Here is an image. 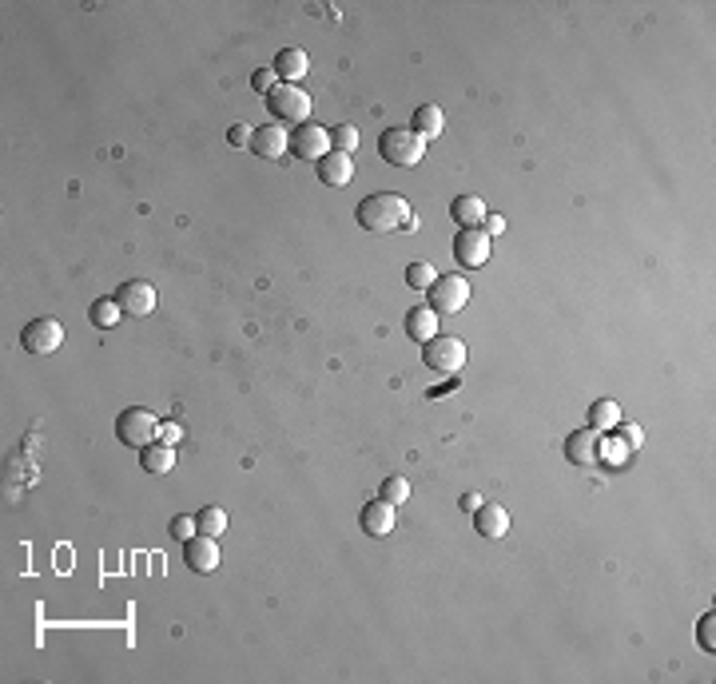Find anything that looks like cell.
Listing matches in <instances>:
<instances>
[{
	"label": "cell",
	"instance_id": "cell-1",
	"mask_svg": "<svg viewBox=\"0 0 716 684\" xmlns=\"http://www.w3.org/2000/svg\"><path fill=\"white\" fill-rule=\"evenodd\" d=\"M410 215H415V211H410V203L402 199L398 191H374V196H366L354 207L358 227L371 231V235H390V231H402Z\"/></svg>",
	"mask_w": 716,
	"mask_h": 684
},
{
	"label": "cell",
	"instance_id": "cell-2",
	"mask_svg": "<svg viewBox=\"0 0 716 684\" xmlns=\"http://www.w3.org/2000/svg\"><path fill=\"white\" fill-rule=\"evenodd\" d=\"M379 155L394 168H418L422 155H426V140L415 127H387L379 136Z\"/></svg>",
	"mask_w": 716,
	"mask_h": 684
},
{
	"label": "cell",
	"instance_id": "cell-3",
	"mask_svg": "<svg viewBox=\"0 0 716 684\" xmlns=\"http://www.w3.org/2000/svg\"><path fill=\"white\" fill-rule=\"evenodd\" d=\"M116 438L124 442L127 450L152 446V442L160 438V418H155L148 406H127V410H119V418H116Z\"/></svg>",
	"mask_w": 716,
	"mask_h": 684
},
{
	"label": "cell",
	"instance_id": "cell-4",
	"mask_svg": "<svg viewBox=\"0 0 716 684\" xmlns=\"http://www.w3.org/2000/svg\"><path fill=\"white\" fill-rule=\"evenodd\" d=\"M422 363L434 374H450L454 378L466 366V342L454 335H434L430 342H422Z\"/></svg>",
	"mask_w": 716,
	"mask_h": 684
},
{
	"label": "cell",
	"instance_id": "cell-5",
	"mask_svg": "<svg viewBox=\"0 0 716 684\" xmlns=\"http://www.w3.org/2000/svg\"><path fill=\"white\" fill-rule=\"evenodd\" d=\"M267 112H271V119H279V124H307V116H310V96H307V88H299V84H279V88H271L267 92Z\"/></svg>",
	"mask_w": 716,
	"mask_h": 684
},
{
	"label": "cell",
	"instance_id": "cell-6",
	"mask_svg": "<svg viewBox=\"0 0 716 684\" xmlns=\"http://www.w3.org/2000/svg\"><path fill=\"white\" fill-rule=\"evenodd\" d=\"M470 303V279L466 275H438L434 286H430V303L426 307L434 314H458Z\"/></svg>",
	"mask_w": 716,
	"mask_h": 684
},
{
	"label": "cell",
	"instance_id": "cell-7",
	"mask_svg": "<svg viewBox=\"0 0 716 684\" xmlns=\"http://www.w3.org/2000/svg\"><path fill=\"white\" fill-rule=\"evenodd\" d=\"M60 342H64V327L57 319H48V314L32 319L29 327L21 330V346L29 350V355H52V350H60Z\"/></svg>",
	"mask_w": 716,
	"mask_h": 684
},
{
	"label": "cell",
	"instance_id": "cell-8",
	"mask_svg": "<svg viewBox=\"0 0 716 684\" xmlns=\"http://www.w3.org/2000/svg\"><path fill=\"white\" fill-rule=\"evenodd\" d=\"M450 251H454V259L462 267H485V259H490V235H485L482 227H462L454 235V247H450Z\"/></svg>",
	"mask_w": 716,
	"mask_h": 684
},
{
	"label": "cell",
	"instance_id": "cell-9",
	"mask_svg": "<svg viewBox=\"0 0 716 684\" xmlns=\"http://www.w3.org/2000/svg\"><path fill=\"white\" fill-rule=\"evenodd\" d=\"M116 303L124 314H135V319H144V314L155 311V286L148 279H124L116 291Z\"/></svg>",
	"mask_w": 716,
	"mask_h": 684
},
{
	"label": "cell",
	"instance_id": "cell-10",
	"mask_svg": "<svg viewBox=\"0 0 716 684\" xmlns=\"http://www.w3.org/2000/svg\"><path fill=\"white\" fill-rule=\"evenodd\" d=\"M183 566L191 573H215L219 569V538L196 533L191 541H183Z\"/></svg>",
	"mask_w": 716,
	"mask_h": 684
},
{
	"label": "cell",
	"instance_id": "cell-11",
	"mask_svg": "<svg viewBox=\"0 0 716 684\" xmlns=\"http://www.w3.org/2000/svg\"><path fill=\"white\" fill-rule=\"evenodd\" d=\"M291 147H295V155L299 160H323V155L330 152V132L327 127H319V124H295V136H291Z\"/></svg>",
	"mask_w": 716,
	"mask_h": 684
},
{
	"label": "cell",
	"instance_id": "cell-12",
	"mask_svg": "<svg viewBox=\"0 0 716 684\" xmlns=\"http://www.w3.org/2000/svg\"><path fill=\"white\" fill-rule=\"evenodd\" d=\"M287 147H291V136H287V127H283V124L255 127V136H251V152L255 155H263V160H283Z\"/></svg>",
	"mask_w": 716,
	"mask_h": 684
},
{
	"label": "cell",
	"instance_id": "cell-13",
	"mask_svg": "<svg viewBox=\"0 0 716 684\" xmlns=\"http://www.w3.org/2000/svg\"><path fill=\"white\" fill-rule=\"evenodd\" d=\"M315 168H319V180H323L327 188H346V183L354 180V160L346 152H335V147H330Z\"/></svg>",
	"mask_w": 716,
	"mask_h": 684
},
{
	"label": "cell",
	"instance_id": "cell-14",
	"mask_svg": "<svg viewBox=\"0 0 716 684\" xmlns=\"http://www.w3.org/2000/svg\"><path fill=\"white\" fill-rule=\"evenodd\" d=\"M597 442H601V430L585 426V430H573L565 438V458L573 461V466H597Z\"/></svg>",
	"mask_w": 716,
	"mask_h": 684
},
{
	"label": "cell",
	"instance_id": "cell-15",
	"mask_svg": "<svg viewBox=\"0 0 716 684\" xmlns=\"http://www.w3.org/2000/svg\"><path fill=\"white\" fill-rule=\"evenodd\" d=\"M474 530L482 533V538H506L510 533V510L498 502H482L474 510Z\"/></svg>",
	"mask_w": 716,
	"mask_h": 684
},
{
	"label": "cell",
	"instance_id": "cell-16",
	"mask_svg": "<svg viewBox=\"0 0 716 684\" xmlns=\"http://www.w3.org/2000/svg\"><path fill=\"white\" fill-rule=\"evenodd\" d=\"M358 522H362V533H371V538H390V533H394V505L379 497V502L362 505Z\"/></svg>",
	"mask_w": 716,
	"mask_h": 684
},
{
	"label": "cell",
	"instance_id": "cell-17",
	"mask_svg": "<svg viewBox=\"0 0 716 684\" xmlns=\"http://www.w3.org/2000/svg\"><path fill=\"white\" fill-rule=\"evenodd\" d=\"M633 458V446L621 438L617 430H605L601 442H597V466H625Z\"/></svg>",
	"mask_w": 716,
	"mask_h": 684
},
{
	"label": "cell",
	"instance_id": "cell-18",
	"mask_svg": "<svg viewBox=\"0 0 716 684\" xmlns=\"http://www.w3.org/2000/svg\"><path fill=\"white\" fill-rule=\"evenodd\" d=\"M307 68H310V60L302 48H283L279 57H275V76H279L283 84H299V80L307 76Z\"/></svg>",
	"mask_w": 716,
	"mask_h": 684
},
{
	"label": "cell",
	"instance_id": "cell-19",
	"mask_svg": "<svg viewBox=\"0 0 716 684\" xmlns=\"http://www.w3.org/2000/svg\"><path fill=\"white\" fill-rule=\"evenodd\" d=\"M450 215H454L458 227H482L485 224V199L482 196H458L454 203H450Z\"/></svg>",
	"mask_w": 716,
	"mask_h": 684
},
{
	"label": "cell",
	"instance_id": "cell-20",
	"mask_svg": "<svg viewBox=\"0 0 716 684\" xmlns=\"http://www.w3.org/2000/svg\"><path fill=\"white\" fill-rule=\"evenodd\" d=\"M140 466L148 469V474H168V469H176V446L152 442V446L140 450Z\"/></svg>",
	"mask_w": 716,
	"mask_h": 684
},
{
	"label": "cell",
	"instance_id": "cell-21",
	"mask_svg": "<svg viewBox=\"0 0 716 684\" xmlns=\"http://www.w3.org/2000/svg\"><path fill=\"white\" fill-rule=\"evenodd\" d=\"M406 335L415 338V342H430V338L438 335V314L430 311V307L406 311Z\"/></svg>",
	"mask_w": 716,
	"mask_h": 684
},
{
	"label": "cell",
	"instance_id": "cell-22",
	"mask_svg": "<svg viewBox=\"0 0 716 684\" xmlns=\"http://www.w3.org/2000/svg\"><path fill=\"white\" fill-rule=\"evenodd\" d=\"M415 132L422 136V140H434V136H442V127H446V116H442V108L438 104H422L418 112H415Z\"/></svg>",
	"mask_w": 716,
	"mask_h": 684
},
{
	"label": "cell",
	"instance_id": "cell-23",
	"mask_svg": "<svg viewBox=\"0 0 716 684\" xmlns=\"http://www.w3.org/2000/svg\"><path fill=\"white\" fill-rule=\"evenodd\" d=\"M617 422H621V406L617 402H613V399H597L593 406H589V426L593 430H613V426H617Z\"/></svg>",
	"mask_w": 716,
	"mask_h": 684
},
{
	"label": "cell",
	"instance_id": "cell-24",
	"mask_svg": "<svg viewBox=\"0 0 716 684\" xmlns=\"http://www.w3.org/2000/svg\"><path fill=\"white\" fill-rule=\"evenodd\" d=\"M88 319H92V327L112 330L116 322L124 319V311H119V303H116V299H96V303H92V311H88Z\"/></svg>",
	"mask_w": 716,
	"mask_h": 684
},
{
	"label": "cell",
	"instance_id": "cell-25",
	"mask_svg": "<svg viewBox=\"0 0 716 684\" xmlns=\"http://www.w3.org/2000/svg\"><path fill=\"white\" fill-rule=\"evenodd\" d=\"M196 522H199V533H207V538L227 533V510H219V505H204Z\"/></svg>",
	"mask_w": 716,
	"mask_h": 684
},
{
	"label": "cell",
	"instance_id": "cell-26",
	"mask_svg": "<svg viewBox=\"0 0 716 684\" xmlns=\"http://www.w3.org/2000/svg\"><path fill=\"white\" fill-rule=\"evenodd\" d=\"M379 497H382V502H390L394 510H398L402 502H410V482H406V478H398V474H394V478H387V482H382Z\"/></svg>",
	"mask_w": 716,
	"mask_h": 684
},
{
	"label": "cell",
	"instance_id": "cell-27",
	"mask_svg": "<svg viewBox=\"0 0 716 684\" xmlns=\"http://www.w3.org/2000/svg\"><path fill=\"white\" fill-rule=\"evenodd\" d=\"M434 279H438V271L430 263H410L406 267V283L415 286V291H430L434 286Z\"/></svg>",
	"mask_w": 716,
	"mask_h": 684
},
{
	"label": "cell",
	"instance_id": "cell-28",
	"mask_svg": "<svg viewBox=\"0 0 716 684\" xmlns=\"http://www.w3.org/2000/svg\"><path fill=\"white\" fill-rule=\"evenodd\" d=\"M330 147H335V152H346V155H351L354 147H358V127H351V124L330 127Z\"/></svg>",
	"mask_w": 716,
	"mask_h": 684
},
{
	"label": "cell",
	"instance_id": "cell-29",
	"mask_svg": "<svg viewBox=\"0 0 716 684\" xmlns=\"http://www.w3.org/2000/svg\"><path fill=\"white\" fill-rule=\"evenodd\" d=\"M199 533V522L191 513H179L176 522H171V538H179V541H191Z\"/></svg>",
	"mask_w": 716,
	"mask_h": 684
},
{
	"label": "cell",
	"instance_id": "cell-30",
	"mask_svg": "<svg viewBox=\"0 0 716 684\" xmlns=\"http://www.w3.org/2000/svg\"><path fill=\"white\" fill-rule=\"evenodd\" d=\"M251 136H255V127H247V124L227 127V144H231V147H247V152H251Z\"/></svg>",
	"mask_w": 716,
	"mask_h": 684
},
{
	"label": "cell",
	"instance_id": "cell-31",
	"mask_svg": "<svg viewBox=\"0 0 716 684\" xmlns=\"http://www.w3.org/2000/svg\"><path fill=\"white\" fill-rule=\"evenodd\" d=\"M251 88L259 92V96H267L271 88H279V76H275V68H259V72H255V76H251Z\"/></svg>",
	"mask_w": 716,
	"mask_h": 684
},
{
	"label": "cell",
	"instance_id": "cell-32",
	"mask_svg": "<svg viewBox=\"0 0 716 684\" xmlns=\"http://www.w3.org/2000/svg\"><path fill=\"white\" fill-rule=\"evenodd\" d=\"M613 430H617V434L629 442L633 450H641V446H645V430H641V426H633V422H617V426H613Z\"/></svg>",
	"mask_w": 716,
	"mask_h": 684
},
{
	"label": "cell",
	"instance_id": "cell-33",
	"mask_svg": "<svg viewBox=\"0 0 716 684\" xmlns=\"http://www.w3.org/2000/svg\"><path fill=\"white\" fill-rule=\"evenodd\" d=\"M160 442L179 446V442H183V426H179V422H160Z\"/></svg>",
	"mask_w": 716,
	"mask_h": 684
},
{
	"label": "cell",
	"instance_id": "cell-34",
	"mask_svg": "<svg viewBox=\"0 0 716 684\" xmlns=\"http://www.w3.org/2000/svg\"><path fill=\"white\" fill-rule=\"evenodd\" d=\"M712 625H716V613H704L701 625H696L701 628V649H709V653H712Z\"/></svg>",
	"mask_w": 716,
	"mask_h": 684
},
{
	"label": "cell",
	"instance_id": "cell-35",
	"mask_svg": "<svg viewBox=\"0 0 716 684\" xmlns=\"http://www.w3.org/2000/svg\"><path fill=\"white\" fill-rule=\"evenodd\" d=\"M482 231H485V235H502V231H506V215H493V211H490V215H485V224H482Z\"/></svg>",
	"mask_w": 716,
	"mask_h": 684
},
{
	"label": "cell",
	"instance_id": "cell-36",
	"mask_svg": "<svg viewBox=\"0 0 716 684\" xmlns=\"http://www.w3.org/2000/svg\"><path fill=\"white\" fill-rule=\"evenodd\" d=\"M482 502H485L482 494H466V497H462V510H470V513H474V510H477V505H482Z\"/></svg>",
	"mask_w": 716,
	"mask_h": 684
}]
</instances>
